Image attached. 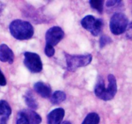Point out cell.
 I'll return each instance as SVG.
<instances>
[{"mask_svg":"<svg viewBox=\"0 0 132 124\" xmlns=\"http://www.w3.org/2000/svg\"><path fill=\"white\" fill-rule=\"evenodd\" d=\"M9 30L12 36L19 40H29L34 35V28L28 21L15 19L9 26Z\"/></svg>","mask_w":132,"mask_h":124,"instance_id":"obj_1","label":"cell"},{"mask_svg":"<svg viewBox=\"0 0 132 124\" xmlns=\"http://www.w3.org/2000/svg\"><path fill=\"white\" fill-rule=\"evenodd\" d=\"M67 70L70 72H74L79 67H85L91 63L92 56L90 54L83 55H71L65 53Z\"/></svg>","mask_w":132,"mask_h":124,"instance_id":"obj_2","label":"cell"},{"mask_svg":"<svg viewBox=\"0 0 132 124\" xmlns=\"http://www.w3.org/2000/svg\"><path fill=\"white\" fill-rule=\"evenodd\" d=\"M128 26V19L125 14L117 12L111 18L110 22V30L113 34L120 35L125 32Z\"/></svg>","mask_w":132,"mask_h":124,"instance_id":"obj_3","label":"cell"},{"mask_svg":"<svg viewBox=\"0 0 132 124\" xmlns=\"http://www.w3.org/2000/svg\"><path fill=\"white\" fill-rule=\"evenodd\" d=\"M24 57V65L31 72L39 73L42 71V61L38 54L32 52H25Z\"/></svg>","mask_w":132,"mask_h":124,"instance_id":"obj_4","label":"cell"},{"mask_svg":"<svg viewBox=\"0 0 132 124\" xmlns=\"http://www.w3.org/2000/svg\"><path fill=\"white\" fill-rule=\"evenodd\" d=\"M81 24L84 28L90 31L94 36H97L101 33L103 28V21L101 19H96L92 15L85 16L81 20Z\"/></svg>","mask_w":132,"mask_h":124,"instance_id":"obj_5","label":"cell"},{"mask_svg":"<svg viewBox=\"0 0 132 124\" xmlns=\"http://www.w3.org/2000/svg\"><path fill=\"white\" fill-rule=\"evenodd\" d=\"M64 35V31L61 27L57 26L51 27L48 30L45 34L46 44H48L53 47L57 45L59 41L63 38Z\"/></svg>","mask_w":132,"mask_h":124,"instance_id":"obj_6","label":"cell"},{"mask_svg":"<svg viewBox=\"0 0 132 124\" xmlns=\"http://www.w3.org/2000/svg\"><path fill=\"white\" fill-rule=\"evenodd\" d=\"M64 110L57 108L52 111L47 116L48 124H61L64 116Z\"/></svg>","mask_w":132,"mask_h":124,"instance_id":"obj_7","label":"cell"},{"mask_svg":"<svg viewBox=\"0 0 132 124\" xmlns=\"http://www.w3.org/2000/svg\"><path fill=\"white\" fill-rule=\"evenodd\" d=\"M108 87L106 89V95L104 101H108L113 99L117 91V81L113 74H110L108 77Z\"/></svg>","mask_w":132,"mask_h":124,"instance_id":"obj_8","label":"cell"},{"mask_svg":"<svg viewBox=\"0 0 132 124\" xmlns=\"http://www.w3.org/2000/svg\"><path fill=\"white\" fill-rule=\"evenodd\" d=\"M14 54L12 50L5 44L0 45V61L12 64L14 62Z\"/></svg>","mask_w":132,"mask_h":124,"instance_id":"obj_9","label":"cell"},{"mask_svg":"<svg viewBox=\"0 0 132 124\" xmlns=\"http://www.w3.org/2000/svg\"><path fill=\"white\" fill-rule=\"evenodd\" d=\"M11 112V108L8 102L5 100L0 101V124H7Z\"/></svg>","mask_w":132,"mask_h":124,"instance_id":"obj_10","label":"cell"},{"mask_svg":"<svg viewBox=\"0 0 132 124\" xmlns=\"http://www.w3.org/2000/svg\"><path fill=\"white\" fill-rule=\"evenodd\" d=\"M34 88L36 92L39 94L43 98H47L51 96V88L48 84L39 81V82L36 83L34 84Z\"/></svg>","mask_w":132,"mask_h":124,"instance_id":"obj_11","label":"cell"},{"mask_svg":"<svg viewBox=\"0 0 132 124\" xmlns=\"http://www.w3.org/2000/svg\"><path fill=\"white\" fill-rule=\"evenodd\" d=\"M20 113L27 118L28 124H40L42 121L41 116L37 112L31 109L23 110L21 111Z\"/></svg>","mask_w":132,"mask_h":124,"instance_id":"obj_12","label":"cell"},{"mask_svg":"<svg viewBox=\"0 0 132 124\" xmlns=\"http://www.w3.org/2000/svg\"><path fill=\"white\" fill-rule=\"evenodd\" d=\"M95 94L97 97L104 100L106 95V89L104 85V81L102 78H99L95 87Z\"/></svg>","mask_w":132,"mask_h":124,"instance_id":"obj_13","label":"cell"},{"mask_svg":"<svg viewBox=\"0 0 132 124\" xmlns=\"http://www.w3.org/2000/svg\"><path fill=\"white\" fill-rule=\"evenodd\" d=\"M24 102L30 109H37L38 103L30 90H28L24 95Z\"/></svg>","mask_w":132,"mask_h":124,"instance_id":"obj_14","label":"cell"},{"mask_svg":"<svg viewBox=\"0 0 132 124\" xmlns=\"http://www.w3.org/2000/svg\"><path fill=\"white\" fill-rule=\"evenodd\" d=\"M66 98H67V96L64 92L57 90L51 96L50 102L53 105H58L64 102L66 99Z\"/></svg>","mask_w":132,"mask_h":124,"instance_id":"obj_15","label":"cell"},{"mask_svg":"<svg viewBox=\"0 0 132 124\" xmlns=\"http://www.w3.org/2000/svg\"><path fill=\"white\" fill-rule=\"evenodd\" d=\"M100 121V117L96 112L89 113L85 117L82 124H99Z\"/></svg>","mask_w":132,"mask_h":124,"instance_id":"obj_16","label":"cell"},{"mask_svg":"<svg viewBox=\"0 0 132 124\" xmlns=\"http://www.w3.org/2000/svg\"><path fill=\"white\" fill-rule=\"evenodd\" d=\"M89 3H90V5L92 8L96 10L99 13L103 12V1L102 0H91Z\"/></svg>","mask_w":132,"mask_h":124,"instance_id":"obj_17","label":"cell"},{"mask_svg":"<svg viewBox=\"0 0 132 124\" xmlns=\"http://www.w3.org/2000/svg\"><path fill=\"white\" fill-rule=\"evenodd\" d=\"M112 39H111L109 36H105V35L102 36L101 37L100 40H99V44H100L101 48L104 47L106 46V45L112 43Z\"/></svg>","mask_w":132,"mask_h":124,"instance_id":"obj_18","label":"cell"},{"mask_svg":"<svg viewBox=\"0 0 132 124\" xmlns=\"http://www.w3.org/2000/svg\"><path fill=\"white\" fill-rule=\"evenodd\" d=\"M45 53L48 57H52L55 54V49L52 45L46 44L45 48Z\"/></svg>","mask_w":132,"mask_h":124,"instance_id":"obj_19","label":"cell"},{"mask_svg":"<svg viewBox=\"0 0 132 124\" xmlns=\"http://www.w3.org/2000/svg\"><path fill=\"white\" fill-rule=\"evenodd\" d=\"M16 124H28V122L27 118L21 113L19 112L18 114V120H17Z\"/></svg>","mask_w":132,"mask_h":124,"instance_id":"obj_20","label":"cell"},{"mask_svg":"<svg viewBox=\"0 0 132 124\" xmlns=\"http://www.w3.org/2000/svg\"><path fill=\"white\" fill-rule=\"evenodd\" d=\"M126 36L128 39L129 40H132V22L129 24L128 26L127 29H126Z\"/></svg>","mask_w":132,"mask_h":124,"instance_id":"obj_21","label":"cell"},{"mask_svg":"<svg viewBox=\"0 0 132 124\" xmlns=\"http://www.w3.org/2000/svg\"><path fill=\"white\" fill-rule=\"evenodd\" d=\"M6 84V80L5 76L3 75V72L0 70V85L1 86H5Z\"/></svg>","mask_w":132,"mask_h":124,"instance_id":"obj_22","label":"cell"},{"mask_svg":"<svg viewBox=\"0 0 132 124\" xmlns=\"http://www.w3.org/2000/svg\"><path fill=\"white\" fill-rule=\"evenodd\" d=\"M121 3L120 1H115V0H111V1H108L106 2L107 7H112V6H115L116 4H119Z\"/></svg>","mask_w":132,"mask_h":124,"instance_id":"obj_23","label":"cell"},{"mask_svg":"<svg viewBox=\"0 0 132 124\" xmlns=\"http://www.w3.org/2000/svg\"><path fill=\"white\" fill-rule=\"evenodd\" d=\"M61 124H71V123L68 121H64Z\"/></svg>","mask_w":132,"mask_h":124,"instance_id":"obj_24","label":"cell"}]
</instances>
